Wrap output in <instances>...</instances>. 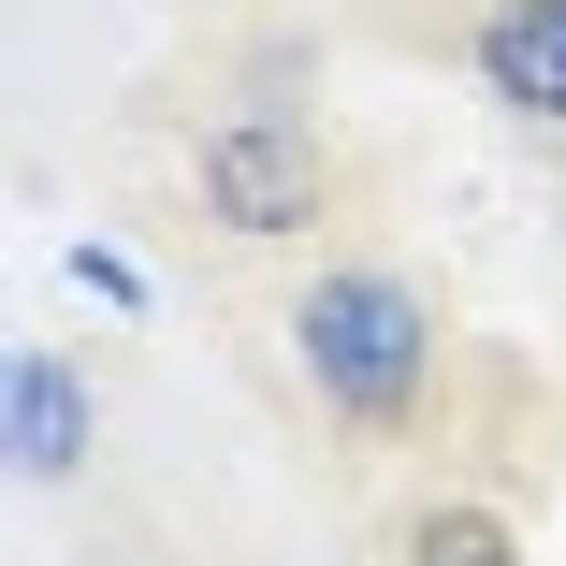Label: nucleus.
Returning a JSON list of instances; mask_svg holds the SVG:
<instances>
[{
	"instance_id": "obj_1",
	"label": "nucleus",
	"mask_w": 566,
	"mask_h": 566,
	"mask_svg": "<svg viewBox=\"0 0 566 566\" xmlns=\"http://www.w3.org/2000/svg\"><path fill=\"white\" fill-rule=\"evenodd\" d=\"M291 364L349 436H392L421 407V378H436V305L407 276H378V262H334V276L291 291Z\"/></svg>"
},
{
	"instance_id": "obj_2",
	"label": "nucleus",
	"mask_w": 566,
	"mask_h": 566,
	"mask_svg": "<svg viewBox=\"0 0 566 566\" xmlns=\"http://www.w3.org/2000/svg\"><path fill=\"white\" fill-rule=\"evenodd\" d=\"M189 189H203L218 233L291 248V233H319V218H334V146H319L305 117H276V102H262V117H218V132H203Z\"/></svg>"
},
{
	"instance_id": "obj_3",
	"label": "nucleus",
	"mask_w": 566,
	"mask_h": 566,
	"mask_svg": "<svg viewBox=\"0 0 566 566\" xmlns=\"http://www.w3.org/2000/svg\"><path fill=\"white\" fill-rule=\"evenodd\" d=\"M480 87L523 132H566V0H494L480 15Z\"/></svg>"
},
{
	"instance_id": "obj_4",
	"label": "nucleus",
	"mask_w": 566,
	"mask_h": 566,
	"mask_svg": "<svg viewBox=\"0 0 566 566\" xmlns=\"http://www.w3.org/2000/svg\"><path fill=\"white\" fill-rule=\"evenodd\" d=\"M87 378L59 364V349H15V480H73L87 465Z\"/></svg>"
},
{
	"instance_id": "obj_5",
	"label": "nucleus",
	"mask_w": 566,
	"mask_h": 566,
	"mask_svg": "<svg viewBox=\"0 0 566 566\" xmlns=\"http://www.w3.org/2000/svg\"><path fill=\"white\" fill-rule=\"evenodd\" d=\"M407 566H523V552H509V523H494V509L450 494V509H421V523H407Z\"/></svg>"
}]
</instances>
